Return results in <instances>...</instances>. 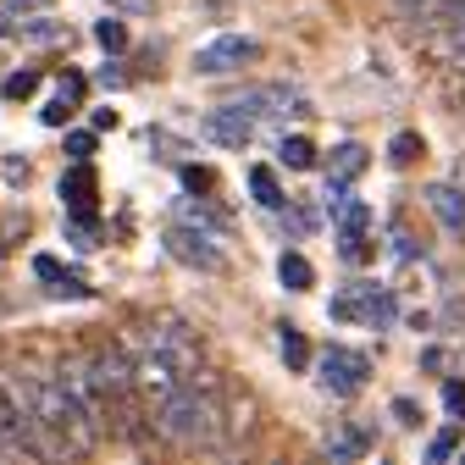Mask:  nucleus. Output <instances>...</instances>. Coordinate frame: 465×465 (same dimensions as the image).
I'll return each mask as SVG.
<instances>
[{
    "mask_svg": "<svg viewBox=\"0 0 465 465\" xmlns=\"http://www.w3.org/2000/svg\"><path fill=\"white\" fill-rule=\"evenodd\" d=\"M0 34H17V17L12 12H0Z\"/></svg>",
    "mask_w": 465,
    "mask_h": 465,
    "instance_id": "f704fd0d",
    "label": "nucleus"
},
{
    "mask_svg": "<svg viewBox=\"0 0 465 465\" xmlns=\"http://www.w3.org/2000/svg\"><path fill=\"white\" fill-rule=\"evenodd\" d=\"M62 200H67L73 211H89V205H94V172H89V161H78L67 178H62Z\"/></svg>",
    "mask_w": 465,
    "mask_h": 465,
    "instance_id": "2eb2a0df",
    "label": "nucleus"
},
{
    "mask_svg": "<svg viewBox=\"0 0 465 465\" xmlns=\"http://www.w3.org/2000/svg\"><path fill=\"white\" fill-rule=\"evenodd\" d=\"M34 277H39V282H50V288H55V282H62V277H67V272H62V261H55V255H39V261H34Z\"/></svg>",
    "mask_w": 465,
    "mask_h": 465,
    "instance_id": "b1692460",
    "label": "nucleus"
},
{
    "mask_svg": "<svg viewBox=\"0 0 465 465\" xmlns=\"http://www.w3.org/2000/svg\"><path fill=\"white\" fill-rule=\"evenodd\" d=\"M454 449H460V438H454V427H449V432H438V438L427 443V454H432V460H454Z\"/></svg>",
    "mask_w": 465,
    "mask_h": 465,
    "instance_id": "393cba45",
    "label": "nucleus"
},
{
    "mask_svg": "<svg viewBox=\"0 0 465 465\" xmlns=\"http://www.w3.org/2000/svg\"><path fill=\"white\" fill-rule=\"evenodd\" d=\"M161 244H166L172 261H183V266H194V272H211V277L227 272V255L216 250V232H200V227H183V222H178V227H166Z\"/></svg>",
    "mask_w": 465,
    "mask_h": 465,
    "instance_id": "423d86ee",
    "label": "nucleus"
},
{
    "mask_svg": "<svg viewBox=\"0 0 465 465\" xmlns=\"http://www.w3.org/2000/svg\"><path fill=\"white\" fill-rule=\"evenodd\" d=\"M39 116H45V123H50V128H62V123H67V116H73V100H62V94H55V100H50V105H45Z\"/></svg>",
    "mask_w": 465,
    "mask_h": 465,
    "instance_id": "a878e982",
    "label": "nucleus"
},
{
    "mask_svg": "<svg viewBox=\"0 0 465 465\" xmlns=\"http://www.w3.org/2000/svg\"><path fill=\"white\" fill-rule=\"evenodd\" d=\"M393 250H399L404 261H411V255H416V239H411V232H404V227H393Z\"/></svg>",
    "mask_w": 465,
    "mask_h": 465,
    "instance_id": "72a5a7b5",
    "label": "nucleus"
},
{
    "mask_svg": "<svg viewBox=\"0 0 465 465\" xmlns=\"http://www.w3.org/2000/svg\"><path fill=\"white\" fill-rule=\"evenodd\" d=\"M460 105H465V78H460Z\"/></svg>",
    "mask_w": 465,
    "mask_h": 465,
    "instance_id": "e433bc0d",
    "label": "nucleus"
},
{
    "mask_svg": "<svg viewBox=\"0 0 465 465\" xmlns=\"http://www.w3.org/2000/svg\"><path fill=\"white\" fill-rule=\"evenodd\" d=\"M393 416H399V427H421V411H416V399H393Z\"/></svg>",
    "mask_w": 465,
    "mask_h": 465,
    "instance_id": "c85d7f7f",
    "label": "nucleus"
},
{
    "mask_svg": "<svg viewBox=\"0 0 465 465\" xmlns=\"http://www.w3.org/2000/svg\"><path fill=\"white\" fill-rule=\"evenodd\" d=\"M371 443H366V432H355V427H338V432H327L322 438V454L327 460H361Z\"/></svg>",
    "mask_w": 465,
    "mask_h": 465,
    "instance_id": "dca6fc26",
    "label": "nucleus"
},
{
    "mask_svg": "<svg viewBox=\"0 0 465 465\" xmlns=\"http://www.w3.org/2000/svg\"><path fill=\"white\" fill-rule=\"evenodd\" d=\"M443 404H449V416H465V388L460 382H443Z\"/></svg>",
    "mask_w": 465,
    "mask_h": 465,
    "instance_id": "c756f323",
    "label": "nucleus"
},
{
    "mask_svg": "<svg viewBox=\"0 0 465 465\" xmlns=\"http://www.w3.org/2000/svg\"><path fill=\"white\" fill-rule=\"evenodd\" d=\"M250 194H255V205L282 211V183H277V172H272V166H250Z\"/></svg>",
    "mask_w": 465,
    "mask_h": 465,
    "instance_id": "a211bd4d",
    "label": "nucleus"
},
{
    "mask_svg": "<svg viewBox=\"0 0 465 465\" xmlns=\"http://www.w3.org/2000/svg\"><path fill=\"white\" fill-rule=\"evenodd\" d=\"M155 432L178 449H216L227 421H222V399L211 393V382L200 388L194 377H183V388L155 399Z\"/></svg>",
    "mask_w": 465,
    "mask_h": 465,
    "instance_id": "f257e3e1",
    "label": "nucleus"
},
{
    "mask_svg": "<svg viewBox=\"0 0 465 465\" xmlns=\"http://www.w3.org/2000/svg\"><path fill=\"white\" fill-rule=\"evenodd\" d=\"M116 12H128V17H150L155 12V0H111Z\"/></svg>",
    "mask_w": 465,
    "mask_h": 465,
    "instance_id": "7c9ffc66",
    "label": "nucleus"
},
{
    "mask_svg": "<svg viewBox=\"0 0 465 465\" xmlns=\"http://www.w3.org/2000/svg\"><path fill=\"white\" fill-rule=\"evenodd\" d=\"M200 139H211V144H222V150H250L255 123H250V116H239L232 105H216V111L200 116Z\"/></svg>",
    "mask_w": 465,
    "mask_h": 465,
    "instance_id": "9d476101",
    "label": "nucleus"
},
{
    "mask_svg": "<svg viewBox=\"0 0 465 465\" xmlns=\"http://www.w3.org/2000/svg\"><path fill=\"white\" fill-rule=\"evenodd\" d=\"M94 39L105 45V50H128V28L116 23V17H105V23H94Z\"/></svg>",
    "mask_w": 465,
    "mask_h": 465,
    "instance_id": "4be33fe9",
    "label": "nucleus"
},
{
    "mask_svg": "<svg viewBox=\"0 0 465 465\" xmlns=\"http://www.w3.org/2000/svg\"><path fill=\"white\" fill-rule=\"evenodd\" d=\"M84 371H89V382L100 388L105 404H123V399L134 393V361H128L123 343H100L94 355L84 361Z\"/></svg>",
    "mask_w": 465,
    "mask_h": 465,
    "instance_id": "20e7f679",
    "label": "nucleus"
},
{
    "mask_svg": "<svg viewBox=\"0 0 465 465\" xmlns=\"http://www.w3.org/2000/svg\"><path fill=\"white\" fill-rule=\"evenodd\" d=\"M427 211L454 232V239H465V189L460 183H427Z\"/></svg>",
    "mask_w": 465,
    "mask_h": 465,
    "instance_id": "ddd939ff",
    "label": "nucleus"
},
{
    "mask_svg": "<svg viewBox=\"0 0 465 465\" xmlns=\"http://www.w3.org/2000/svg\"><path fill=\"white\" fill-rule=\"evenodd\" d=\"M172 211H178V222H183V227H200V232H216V239H222V232H227V222H222L216 211H205V205H194V200H178V205H172Z\"/></svg>",
    "mask_w": 465,
    "mask_h": 465,
    "instance_id": "6ab92c4d",
    "label": "nucleus"
},
{
    "mask_svg": "<svg viewBox=\"0 0 465 465\" xmlns=\"http://www.w3.org/2000/svg\"><path fill=\"white\" fill-rule=\"evenodd\" d=\"M17 393H23V404H28L34 427L55 438V449H67V454H89V449H94L100 421H89V416L78 411L73 393L62 388V377H34V382H23Z\"/></svg>",
    "mask_w": 465,
    "mask_h": 465,
    "instance_id": "f03ea898",
    "label": "nucleus"
},
{
    "mask_svg": "<svg viewBox=\"0 0 465 465\" xmlns=\"http://www.w3.org/2000/svg\"><path fill=\"white\" fill-rule=\"evenodd\" d=\"M255 55H261V45H255L250 34H222V39H211V45L194 50V73H200V78H227V73L250 67Z\"/></svg>",
    "mask_w": 465,
    "mask_h": 465,
    "instance_id": "39448f33",
    "label": "nucleus"
},
{
    "mask_svg": "<svg viewBox=\"0 0 465 465\" xmlns=\"http://www.w3.org/2000/svg\"><path fill=\"white\" fill-rule=\"evenodd\" d=\"M277 155H282V166H288V172H311V166H316V144H311L305 134L282 139V144H277Z\"/></svg>",
    "mask_w": 465,
    "mask_h": 465,
    "instance_id": "aec40b11",
    "label": "nucleus"
},
{
    "mask_svg": "<svg viewBox=\"0 0 465 465\" xmlns=\"http://www.w3.org/2000/svg\"><path fill=\"white\" fill-rule=\"evenodd\" d=\"M338 322H366V327H388L393 322V294L377 282H355V288H343V294L327 305Z\"/></svg>",
    "mask_w": 465,
    "mask_h": 465,
    "instance_id": "0eeeda50",
    "label": "nucleus"
},
{
    "mask_svg": "<svg viewBox=\"0 0 465 465\" xmlns=\"http://www.w3.org/2000/svg\"><path fill=\"white\" fill-rule=\"evenodd\" d=\"M67 150H73L78 161H89V155H94V134H73V139H67Z\"/></svg>",
    "mask_w": 465,
    "mask_h": 465,
    "instance_id": "473e14b6",
    "label": "nucleus"
},
{
    "mask_svg": "<svg viewBox=\"0 0 465 465\" xmlns=\"http://www.w3.org/2000/svg\"><path fill=\"white\" fill-rule=\"evenodd\" d=\"M50 294H62V300H84V294H89V282H84V277H62V282L50 288Z\"/></svg>",
    "mask_w": 465,
    "mask_h": 465,
    "instance_id": "cd10ccee",
    "label": "nucleus"
},
{
    "mask_svg": "<svg viewBox=\"0 0 465 465\" xmlns=\"http://www.w3.org/2000/svg\"><path fill=\"white\" fill-rule=\"evenodd\" d=\"M12 6H50V0H12Z\"/></svg>",
    "mask_w": 465,
    "mask_h": 465,
    "instance_id": "c9c22d12",
    "label": "nucleus"
},
{
    "mask_svg": "<svg viewBox=\"0 0 465 465\" xmlns=\"http://www.w3.org/2000/svg\"><path fill=\"white\" fill-rule=\"evenodd\" d=\"M361 172H366V144H338L332 161H327V205H338Z\"/></svg>",
    "mask_w": 465,
    "mask_h": 465,
    "instance_id": "f8f14e48",
    "label": "nucleus"
},
{
    "mask_svg": "<svg viewBox=\"0 0 465 465\" xmlns=\"http://www.w3.org/2000/svg\"><path fill=\"white\" fill-rule=\"evenodd\" d=\"M128 361H134V393H144V399H166L172 388H183V371L166 355H155V349H139Z\"/></svg>",
    "mask_w": 465,
    "mask_h": 465,
    "instance_id": "1a4fd4ad",
    "label": "nucleus"
},
{
    "mask_svg": "<svg viewBox=\"0 0 465 465\" xmlns=\"http://www.w3.org/2000/svg\"><path fill=\"white\" fill-rule=\"evenodd\" d=\"M239 116H250V123H261V116H282V111H294L300 105V94L288 89V84H255V89H244L239 100H227Z\"/></svg>",
    "mask_w": 465,
    "mask_h": 465,
    "instance_id": "9b49d317",
    "label": "nucleus"
},
{
    "mask_svg": "<svg viewBox=\"0 0 465 465\" xmlns=\"http://www.w3.org/2000/svg\"><path fill=\"white\" fill-rule=\"evenodd\" d=\"M277 349H282V361L294 366V371L311 366V343H305V332H300L294 322H282V327H277Z\"/></svg>",
    "mask_w": 465,
    "mask_h": 465,
    "instance_id": "f3484780",
    "label": "nucleus"
},
{
    "mask_svg": "<svg viewBox=\"0 0 465 465\" xmlns=\"http://www.w3.org/2000/svg\"><path fill=\"white\" fill-rule=\"evenodd\" d=\"M62 100H73V105L84 100V78L78 73H62Z\"/></svg>",
    "mask_w": 465,
    "mask_h": 465,
    "instance_id": "2f4dec72",
    "label": "nucleus"
},
{
    "mask_svg": "<svg viewBox=\"0 0 465 465\" xmlns=\"http://www.w3.org/2000/svg\"><path fill=\"white\" fill-rule=\"evenodd\" d=\"M183 189H189V194H205V189H211V172H205V166H183Z\"/></svg>",
    "mask_w": 465,
    "mask_h": 465,
    "instance_id": "bb28decb",
    "label": "nucleus"
},
{
    "mask_svg": "<svg viewBox=\"0 0 465 465\" xmlns=\"http://www.w3.org/2000/svg\"><path fill=\"white\" fill-rule=\"evenodd\" d=\"M421 150H427L421 134H393V139H388V161H393V166H411Z\"/></svg>",
    "mask_w": 465,
    "mask_h": 465,
    "instance_id": "412c9836",
    "label": "nucleus"
},
{
    "mask_svg": "<svg viewBox=\"0 0 465 465\" xmlns=\"http://www.w3.org/2000/svg\"><path fill=\"white\" fill-rule=\"evenodd\" d=\"M332 222H338V255H343L349 266L371 261V239H366L371 211H366L361 200H338V205H332Z\"/></svg>",
    "mask_w": 465,
    "mask_h": 465,
    "instance_id": "6e6552de",
    "label": "nucleus"
},
{
    "mask_svg": "<svg viewBox=\"0 0 465 465\" xmlns=\"http://www.w3.org/2000/svg\"><path fill=\"white\" fill-rule=\"evenodd\" d=\"M277 277H282V288H288V294H305V288H316V266H311L300 250H282V261H277Z\"/></svg>",
    "mask_w": 465,
    "mask_h": 465,
    "instance_id": "4468645a",
    "label": "nucleus"
},
{
    "mask_svg": "<svg viewBox=\"0 0 465 465\" xmlns=\"http://www.w3.org/2000/svg\"><path fill=\"white\" fill-rule=\"evenodd\" d=\"M371 377V361L361 355V349H349V343H327L322 349V361H316V382L332 393V399H355Z\"/></svg>",
    "mask_w": 465,
    "mask_h": 465,
    "instance_id": "7ed1b4c3",
    "label": "nucleus"
},
{
    "mask_svg": "<svg viewBox=\"0 0 465 465\" xmlns=\"http://www.w3.org/2000/svg\"><path fill=\"white\" fill-rule=\"evenodd\" d=\"M39 89V73H12L6 84H0V94H6V100H28Z\"/></svg>",
    "mask_w": 465,
    "mask_h": 465,
    "instance_id": "5701e85b",
    "label": "nucleus"
}]
</instances>
